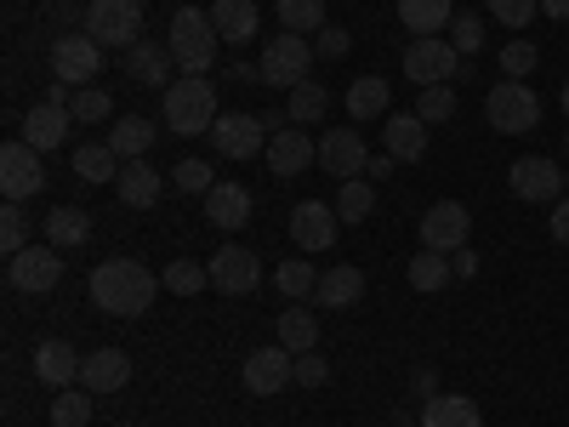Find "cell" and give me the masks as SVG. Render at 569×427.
Listing matches in <instances>:
<instances>
[{"label":"cell","instance_id":"36","mask_svg":"<svg viewBox=\"0 0 569 427\" xmlns=\"http://www.w3.org/2000/svg\"><path fill=\"white\" fill-rule=\"evenodd\" d=\"M325 109H330V91H325L319 80H302V86H291V103H284L291 126H319V120H325Z\"/></svg>","mask_w":569,"mask_h":427},{"label":"cell","instance_id":"57","mask_svg":"<svg viewBox=\"0 0 569 427\" xmlns=\"http://www.w3.org/2000/svg\"><path fill=\"white\" fill-rule=\"evenodd\" d=\"M563 115H569V80H563Z\"/></svg>","mask_w":569,"mask_h":427},{"label":"cell","instance_id":"17","mask_svg":"<svg viewBox=\"0 0 569 427\" xmlns=\"http://www.w3.org/2000/svg\"><path fill=\"white\" fill-rule=\"evenodd\" d=\"M337 228H342V217H337V206H325V200H302L291 211V240L302 251H330L337 246Z\"/></svg>","mask_w":569,"mask_h":427},{"label":"cell","instance_id":"12","mask_svg":"<svg viewBox=\"0 0 569 427\" xmlns=\"http://www.w3.org/2000/svg\"><path fill=\"white\" fill-rule=\"evenodd\" d=\"M472 240V217H467V206L461 200H439V206H427V217H421V246L427 251H461Z\"/></svg>","mask_w":569,"mask_h":427},{"label":"cell","instance_id":"19","mask_svg":"<svg viewBox=\"0 0 569 427\" xmlns=\"http://www.w3.org/2000/svg\"><path fill=\"white\" fill-rule=\"evenodd\" d=\"M131 383V354L126 348H98V354H86L80 359V388L86 394H120Z\"/></svg>","mask_w":569,"mask_h":427},{"label":"cell","instance_id":"22","mask_svg":"<svg viewBox=\"0 0 569 427\" xmlns=\"http://www.w3.org/2000/svg\"><path fill=\"white\" fill-rule=\"evenodd\" d=\"M69 126H74V115L69 109H58V103H34L29 115H23V142L29 149H63L69 142Z\"/></svg>","mask_w":569,"mask_h":427},{"label":"cell","instance_id":"45","mask_svg":"<svg viewBox=\"0 0 569 427\" xmlns=\"http://www.w3.org/2000/svg\"><path fill=\"white\" fill-rule=\"evenodd\" d=\"M0 251H7V257L29 251V217H23V206H12V200H7V211H0Z\"/></svg>","mask_w":569,"mask_h":427},{"label":"cell","instance_id":"11","mask_svg":"<svg viewBox=\"0 0 569 427\" xmlns=\"http://www.w3.org/2000/svg\"><path fill=\"white\" fill-rule=\"evenodd\" d=\"M211 137H217V155H228V160H257V155H268V126H262V115H217V126H211Z\"/></svg>","mask_w":569,"mask_h":427},{"label":"cell","instance_id":"49","mask_svg":"<svg viewBox=\"0 0 569 427\" xmlns=\"http://www.w3.org/2000/svg\"><path fill=\"white\" fill-rule=\"evenodd\" d=\"M330 383V365L319 354H297V388H325Z\"/></svg>","mask_w":569,"mask_h":427},{"label":"cell","instance_id":"41","mask_svg":"<svg viewBox=\"0 0 569 427\" xmlns=\"http://www.w3.org/2000/svg\"><path fill=\"white\" fill-rule=\"evenodd\" d=\"M160 285H166L171 297H200L206 285H211V268H206V262H171V268L160 274Z\"/></svg>","mask_w":569,"mask_h":427},{"label":"cell","instance_id":"24","mask_svg":"<svg viewBox=\"0 0 569 427\" xmlns=\"http://www.w3.org/2000/svg\"><path fill=\"white\" fill-rule=\"evenodd\" d=\"M388 103H393V86H388L382 75H359V80L348 86V120H353V126L382 120V115H388Z\"/></svg>","mask_w":569,"mask_h":427},{"label":"cell","instance_id":"51","mask_svg":"<svg viewBox=\"0 0 569 427\" xmlns=\"http://www.w3.org/2000/svg\"><path fill=\"white\" fill-rule=\"evenodd\" d=\"M547 228H552V240H558V246H569V200H552Z\"/></svg>","mask_w":569,"mask_h":427},{"label":"cell","instance_id":"16","mask_svg":"<svg viewBox=\"0 0 569 427\" xmlns=\"http://www.w3.org/2000/svg\"><path fill=\"white\" fill-rule=\"evenodd\" d=\"M291 383H297V354L291 348H257L246 359V388L257 399H273V394L291 388Z\"/></svg>","mask_w":569,"mask_h":427},{"label":"cell","instance_id":"27","mask_svg":"<svg viewBox=\"0 0 569 427\" xmlns=\"http://www.w3.org/2000/svg\"><path fill=\"white\" fill-rule=\"evenodd\" d=\"M382 142H388V155L393 160H421L427 155V120L410 109V115H388V126H382Z\"/></svg>","mask_w":569,"mask_h":427},{"label":"cell","instance_id":"59","mask_svg":"<svg viewBox=\"0 0 569 427\" xmlns=\"http://www.w3.org/2000/svg\"><path fill=\"white\" fill-rule=\"evenodd\" d=\"M563 40H569V34H563Z\"/></svg>","mask_w":569,"mask_h":427},{"label":"cell","instance_id":"18","mask_svg":"<svg viewBox=\"0 0 569 427\" xmlns=\"http://www.w3.org/2000/svg\"><path fill=\"white\" fill-rule=\"evenodd\" d=\"M313 160H319V142L302 126H284V131L268 137V171L273 177H302Z\"/></svg>","mask_w":569,"mask_h":427},{"label":"cell","instance_id":"34","mask_svg":"<svg viewBox=\"0 0 569 427\" xmlns=\"http://www.w3.org/2000/svg\"><path fill=\"white\" fill-rule=\"evenodd\" d=\"M120 166H126V160L109 149V142H86V149H74V177H80V182H114Z\"/></svg>","mask_w":569,"mask_h":427},{"label":"cell","instance_id":"38","mask_svg":"<svg viewBox=\"0 0 569 427\" xmlns=\"http://www.w3.org/2000/svg\"><path fill=\"white\" fill-rule=\"evenodd\" d=\"M273 285H279V291L291 297V302H302V297L319 291V274H313L308 257H291V262H279V268H273Z\"/></svg>","mask_w":569,"mask_h":427},{"label":"cell","instance_id":"8","mask_svg":"<svg viewBox=\"0 0 569 427\" xmlns=\"http://www.w3.org/2000/svg\"><path fill=\"white\" fill-rule=\"evenodd\" d=\"M46 188V166H40V149H29V142L18 137V142H7L0 149V195H7L12 206H23V200H34Z\"/></svg>","mask_w":569,"mask_h":427},{"label":"cell","instance_id":"28","mask_svg":"<svg viewBox=\"0 0 569 427\" xmlns=\"http://www.w3.org/2000/svg\"><path fill=\"white\" fill-rule=\"evenodd\" d=\"M359 297H365V274L353 262H337V268L319 274V291H313L319 308H353Z\"/></svg>","mask_w":569,"mask_h":427},{"label":"cell","instance_id":"53","mask_svg":"<svg viewBox=\"0 0 569 427\" xmlns=\"http://www.w3.org/2000/svg\"><path fill=\"white\" fill-rule=\"evenodd\" d=\"M228 80H233V86H257L262 69H257V63H228Z\"/></svg>","mask_w":569,"mask_h":427},{"label":"cell","instance_id":"33","mask_svg":"<svg viewBox=\"0 0 569 427\" xmlns=\"http://www.w3.org/2000/svg\"><path fill=\"white\" fill-rule=\"evenodd\" d=\"M279 348H291V354H313V348H319V319H313V308H284V314H279Z\"/></svg>","mask_w":569,"mask_h":427},{"label":"cell","instance_id":"56","mask_svg":"<svg viewBox=\"0 0 569 427\" xmlns=\"http://www.w3.org/2000/svg\"><path fill=\"white\" fill-rule=\"evenodd\" d=\"M416 394H427V399L439 394V383H433V370H416Z\"/></svg>","mask_w":569,"mask_h":427},{"label":"cell","instance_id":"1","mask_svg":"<svg viewBox=\"0 0 569 427\" xmlns=\"http://www.w3.org/2000/svg\"><path fill=\"white\" fill-rule=\"evenodd\" d=\"M91 302H98L103 314H114V319H142L154 308V291H160V279L142 268L137 257H109V262H98L91 268Z\"/></svg>","mask_w":569,"mask_h":427},{"label":"cell","instance_id":"32","mask_svg":"<svg viewBox=\"0 0 569 427\" xmlns=\"http://www.w3.org/2000/svg\"><path fill=\"white\" fill-rule=\"evenodd\" d=\"M109 149L120 155V160H142L154 149V126L142 120V115H126L120 126H109Z\"/></svg>","mask_w":569,"mask_h":427},{"label":"cell","instance_id":"29","mask_svg":"<svg viewBox=\"0 0 569 427\" xmlns=\"http://www.w3.org/2000/svg\"><path fill=\"white\" fill-rule=\"evenodd\" d=\"M421 427H485V416L467 394H433L421 405Z\"/></svg>","mask_w":569,"mask_h":427},{"label":"cell","instance_id":"21","mask_svg":"<svg viewBox=\"0 0 569 427\" xmlns=\"http://www.w3.org/2000/svg\"><path fill=\"white\" fill-rule=\"evenodd\" d=\"M206 222L222 228V234H240L251 222V188L240 182H217L211 195H206Z\"/></svg>","mask_w":569,"mask_h":427},{"label":"cell","instance_id":"50","mask_svg":"<svg viewBox=\"0 0 569 427\" xmlns=\"http://www.w3.org/2000/svg\"><path fill=\"white\" fill-rule=\"evenodd\" d=\"M342 52H348V29L325 23V29H319V58H342Z\"/></svg>","mask_w":569,"mask_h":427},{"label":"cell","instance_id":"37","mask_svg":"<svg viewBox=\"0 0 569 427\" xmlns=\"http://www.w3.org/2000/svg\"><path fill=\"white\" fill-rule=\"evenodd\" d=\"M405 274H410L416 291H445V279H456L450 257H445V251H427V246L410 257V268H405Z\"/></svg>","mask_w":569,"mask_h":427},{"label":"cell","instance_id":"13","mask_svg":"<svg viewBox=\"0 0 569 427\" xmlns=\"http://www.w3.org/2000/svg\"><path fill=\"white\" fill-rule=\"evenodd\" d=\"M319 166L330 171V177H359V171H370V155H365V137H359V126L348 120V126H330L325 137H319Z\"/></svg>","mask_w":569,"mask_h":427},{"label":"cell","instance_id":"9","mask_svg":"<svg viewBox=\"0 0 569 427\" xmlns=\"http://www.w3.org/2000/svg\"><path fill=\"white\" fill-rule=\"evenodd\" d=\"M262 86H302L308 80V34H273L268 46H262Z\"/></svg>","mask_w":569,"mask_h":427},{"label":"cell","instance_id":"23","mask_svg":"<svg viewBox=\"0 0 569 427\" xmlns=\"http://www.w3.org/2000/svg\"><path fill=\"white\" fill-rule=\"evenodd\" d=\"M211 23L228 46H251L257 29H262V12H257V0H217L211 7Z\"/></svg>","mask_w":569,"mask_h":427},{"label":"cell","instance_id":"14","mask_svg":"<svg viewBox=\"0 0 569 427\" xmlns=\"http://www.w3.org/2000/svg\"><path fill=\"white\" fill-rule=\"evenodd\" d=\"M206 268H211V285H217L222 297H246V291H257V285H262V257L246 251V246H222Z\"/></svg>","mask_w":569,"mask_h":427},{"label":"cell","instance_id":"48","mask_svg":"<svg viewBox=\"0 0 569 427\" xmlns=\"http://www.w3.org/2000/svg\"><path fill=\"white\" fill-rule=\"evenodd\" d=\"M536 12H541V0H490V18L507 29H530Z\"/></svg>","mask_w":569,"mask_h":427},{"label":"cell","instance_id":"4","mask_svg":"<svg viewBox=\"0 0 569 427\" xmlns=\"http://www.w3.org/2000/svg\"><path fill=\"white\" fill-rule=\"evenodd\" d=\"M86 34L103 46H120V52H131V46L142 40V0H91L86 7Z\"/></svg>","mask_w":569,"mask_h":427},{"label":"cell","instance_id":"44","mask_svg":"<svg viewBox=\"0 0 569 427\" xmlns=\"http://www.w3.org/2000/svg\"><path fill=\"white\" fill-rule=\"evenodd\" d=\"M536 63H541V46H536V40H507V46H501V75H507V80L536 75Z\"/></svg>","mask_w":569,"mask_h":427},{"label":"cell","instance_id":"35","mask_svg":"<svg viewBox=\"0 0 569 427\" xmlns=\"http://www.w3.org/2000/svg\"><path fill=\"white\" fill-rule=\"evenodd\" d=\"M330 206H337V217H342V222H353V228H359V222L376 211V182H370V177H348V182L337 188V200H330Z\"/></svg>","mask_w":569,"mask_h":427},{"label":"cell","instance_id":"7","mask_svg":"<svg viewBox=\"0 0 569 427\" xmlns=\"http://www.w3.org/2000/svg\"><path fill=\"white\" fill-rule=\"evenodd\" d=\"M103 75V46L91 40V34H58L52 40V80H63V86H91Z\"/></svg>","mask_w":569,"mask_h":427},{"label":"cell","instance_id":"15","mask_svg":"<svg viewBox=\"0 0 569 427\" xmlns=\"http://www.w3.org/2000/svg\"><path fill=\"white\" fill-rule=\"evenodd\" d=\"M507 182H512V195H518V200H530V206H552V200L563 195V171H558L552 160H541V155L512 160Z\"/></svg>","mask_w":569,"mask_h":427},{"label":"cell","instance_id":"58","mask_svg":"<svg viewBox=\"0 0 569 427\" xmlns=\"http://www.w3.org/2000/svg\"><path fill=\"white\" fill-rule=\"evenodd\" d=\"M563 188H569V171H563Z\"/></svg>","mask_w":569,"mask_h":427},{"label":"cell","instance_id":"54","mask_svg":"<svg viewBox=\"0 0 569 427\" xmlns=\"http://www.w3.org/2000/svg\"><path fill=\"white\" fill-rule=\"evenodd\" d=\"M393 171H399V160H393V155H376L365 177H370V182H382V177H393Z\"/></svg>","mask_w":569,"mask_h":427},{"label":"cell","instance_id":"6","mask_svg":"<svg viewBox=\"0 0 569 427\" xmlns=\"http://www.w3.org/2000/svg\"><path fill=\"white\" fill-rule=\"evenodd\" d=\"M461 69H467V58L450 46V34H421V40H410V46H405V75H410L416 86H445V80H461Z\"/></svg>","mask_w":569,"mask_h":427},{"label":"cell","instance_id":"5","mask_svg":"<svg viewBox=\"0 0 569 427\" xmlns=\"http://www.w3.org/2000/svg\"><path fill=\"white\" fill-rule=\"evenodd\" d=\"M485 115H490V126H496V131L525 137V131H536V126H541V98H536V86H525V80H501V86H490Z\"/></svg>","mask_w":569,"mask_h":427},{"label":"cell","instance_id":"46","mask_svg":"<svg viewBox=\"0 0 569 427\" xmlns=\"http://www.w3.org/2000/svg\"><path fill=\"white\" fill-rule=\"evenodd\" d=\"M171 182L182 188V195H211V188H217V177H211L206 160H177L171 166Z\"/></svg>","mask_w":569,"mask_h":427},{"label":"cell","instance_id":"3","mask_svg":"<svg viewBox=\"0 0 569 427\" xmlns=\"http://www.w3.org/2000/svg\"><path fill=\"white\" fill-rule=\"evenodd\" d=\"M217 40L222 34H217L211 12H200V7H182L171 18V58H177L182 75H206L217 63Z\"/></svg>","mask_w":569,"mask_h":427},{"label":"cell","instance_id":"31","mask_svg":"<svg viewBox=\"0 0 569 427\" xmlns=\"http://www.w3.org/2000/svg\"><path fill=\"white\" fill-rule=\"evenodd\" d=\"M450 18H456L450 0H399V23H405L416 40H421V34H439Z\"/></svg>","mask_w":569,"mask_h":427},{"label":"cell","instance_id":"26","mask_svg":"<svg viewBox=\"0 0 569 427\" xmlns=\"http://www.w3.org/2000/svg\"><path fill=\"white\" fill-rule=\"evenodd\" d=\"M80 359H86V354H74V348L58 342V337H52V342H34V376H40L46 388H69L74 376H80Z\"/></svg>","mask_w":569,"mask_h":427},{"label":"cell","instance_id":"52","mask_svg":"<svg viewBox=\"0 0 569 427\" xmlns=\"http://www.w3.org/2000/svg\"><path fill=\"white\" fill-rule=\"evenodd\" d=\"M450 268H456V279H472V274H479V251H472V246L450 251Z\"/></svg>","mask_w":569,"mask_h":427},{"label":"cell","instance_id":"40","mask_svg":"<svg viewBox=\"0 0 569 427\" xmlns=\"http://www.w3.org/2000/svg\"><path fill=\"white\" fill-rule=\"evenodd\" d=\"M91 405H98V394L58 388V399H52V427H86V421H91Z\"/></svg>","mask_w":569,"mask_h":427},{"label":"cell","instance_id":"30","mask_svg":"<svg viewBox=\"0 0 569 427\" xmlns=\"http://www.w3.org/2000/svg\"><path fill=\"white\" fill-rule=\"evenodd\" d=\"M91 240V217L80 206H58L52 217H46V246H58V251H74Z\"/></svg>","mask_w":569,"mask_h":427},{"label":"cell","instance_id":"2","mask_svg":"<svg viewBox=\"0 0 569 427\" xmlns=\"http://www.w3.org/2000/svg\"><path fill=\"white\" fill-rule=\"evenodd\" d=\"M166 126L177 137H200L217 126V86L200 80V75H182L166 86Z\"/></svg>","mask_w":569,"mask_h":427},{"label":"cell","instance_id":"43","mask_svg":"<svg viewBox=\"0 0 569 427\" xmlns=\"http://www.w3.org/2000/svg\"><path fill=\"white\" fill-rule=\"evenodd\" d=\"M69 115H74V126H98V120L114 115V98H109L103 86H80L74 103H69Z\"/></svg>","mask_w":569,"mask_h":427},{"label":"cell","instance_id":"10","mask_svg":"<svg viewBox=\"0 0 569 427\" xmlns=\"http://www.w3.org/2000/svg\"><path fill=\"white\" fill-rule=\"evenodd\" d=\"M7 279H12V291H29V297L52 291L63 279V251L58 246H29V251L7 257Z\"/></svg>","mask_w":569,"mask_h":427},{"label":"cell","instance_id":"25","mask_svg":"<svg viewBox=\"0 0 569 427\" xmlns=\"http://www.w3.org/2000/svg\"><path fill=\"white\" fill-rule=\"evenodd\" d=\"M171 46H154V40H137L126 52V80L137 86H171Z\"/></svg>","mask_w":569,"mask_h":427},{"label":"cell","instance_id":"20","mask_svg":"<svg viewBox=\"0 0 569 427\" xmlns=\"http://www.w3.org/2000/svg\"><path fill=\"white\" fill-rule=\"evenodd\" d=\"M114 188H120V206H131V211H149V206L160 200L166 177H160V166H149V155H142V160H126V166H120Z\"/></svg>","mask_w":569,"mask_h":427},{"label":"cell","instance_id":"55","mask_svg":"<svg viewBox=\"0 0 569 427\" xmlns=\"http://www.w3.org/2000/svg\"><path fill=\"white\" fill-rule=\"evenodd\" d=\"M541 12L558 18V23H569V0H541Z\"/></svg>","mask_w":569,"mask_h":427},{"label":"cell","instance_id":"47","mask_svg":"<svg viewBox=\"0 0 569 427\" xmlns=\"http://www.w3.org/2000/svg\"><path fill=\"white\" fill-rule=\"evenodd\" d=\"M450 46H456L461 58H472V52H479V46H485V18H472V12H456V18H450Z\"/></svg>","mask_w":569,"mask_h":427},{"label":"cell","instance_id":"39","mask_svg":"<svg viewBox=\"0 0 569 427\" xmlns=\"http://www.w3.org/2000/svg\"><path fill=\"white\" fill-rule=\"evenodd\" d=\"M279 23L291 34H319L330 18H325V0H279Z\"/></svg>","mask_w":569,"mask_h":427},{"label":"cell","instance_id":"42","mask_svg":"<svg viewBox=\"0 0 569 427\" xmlns=\"http://www.w3.org/2000/svg\"><path fill=\"white\" fill-rule=\"evenodd\" d=\"M456 91L450 86H421V98H416V115L427 120V126H450L456 120Z\"/></svg>","mask_w":569,"mask_h":427}]
</instances>
